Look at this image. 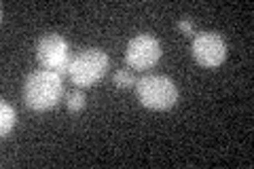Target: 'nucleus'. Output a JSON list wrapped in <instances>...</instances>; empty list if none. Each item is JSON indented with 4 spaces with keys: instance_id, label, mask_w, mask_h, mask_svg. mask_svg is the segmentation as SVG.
<instances>
[{
    "instance_id": "obj_1",
    "label": "nucleus",
    "mask_w": 254,
    "mask_h": 169,
    "mask_svg": "<svg viewBox=\"0 0 254 169\" xmlns=\"http://www.w3.org/2000/svg\"><path fill=\"white\" fill-rule=\"evenodd\" d=\"M21 95H23V104L30 110H34V112L51 110L64 95L62 74H58L53 70H45V68L30 72L26 83H23Z\"/></svg>"
},
{
    "instance_id": "obj_2",
    "label": "nucleus",
    "mask_w": 254,
    "mask_h": 169,
    "mask_svg": "<svg viewBox=\"0 0 254 169\" xmlns=\"http://www.w3.org/2000/svg\"><path fill=\"white\" fill-rule=\"evenodd\" d=\"M110 66V59L106 51L98 47H87L72 55L68 66V76L76 87H91L104 78L106 70Z\"/></svg>"
},
{
    "instance_id": "obj_3",
    "label": "nucleus",
    "mask_w": 254,
    "mask_h": 169,
    "mask_svg": "<svg viewBox=\"0 0 254 169\" xmlns=\"http://www.w3.org/2000/svg\"><path fill=\"white\" fill-rule=\"evenodd\" d=\"M136 95L142 106L150 110H168L178 102V85L170 76L146 74L136 83Z\"/></svg>"
},
{
    "instance_id": "obj_4",
    "label": "nucleus",
    "mask_w": 254,
    "mask_h": 169,
    "mask_svg": "<svg viewBox=\"0 0 254 169\" xmlns=\"http://www.w3.org/2000/svg\"><path fill=\"white\" fill-rule=\"evenodd\" d=\"M36 59L45 70H53L58 74H68V66L72 59L70 45L62 34H45L36 43Z\"/></svg>"
},
{
    "instance_id": "obj_5",
    "label": "nucleus",
    "mask_w": 254,
    "mask_h": 169,
    "mask_svg": "<svg viewBox=\"0 0 254 169\" xmlns=\"http://www.w3.org/2000/svg\"><path fill=\"white\" fill-rule=\"evenodd\" d=\"M190 53L201 68H218L227 59V43L218 32H197L190 43Z\"/></svg>"
},
{
    "instance_id": "obj_6",
    "label": "nucleus",
    "mask_w": 254,
    "mask_h": 169,
    "mask_svg": "<svg viewBox=\"0 0 254 169\" xmlns=\"http://www.w3.org/2000/svg\"><path fill=\"white\" fill-rule=\"evenodd\" d=\"M161 43L153 34H138L127 43L125 61L133 70H148L161 59Z\"/></svg>"
},
{
    "instance_id": "obj_7",
    "label": "nucleus",
    "mask_w": 254,
    "mask_h": 169,
    "mask_svg": "<svg viewBox=\"0 0 254 169\" xmlns=\"http://www.w3.org/2000/svg\"><path fill=\"white\" fill-rule=\"evenodd\" d=\"M15 123H17V114H15V108L9 102H0V135L2 138H9Z\"/></svg>"
},
{
    "instance_id": "obj_8",
    "label": "nucleus",
    "mask_w": 254,
    "mask_h": 169,
    "mask_svg": "<svg viewBox=\"0 0 254 169\" xmlns=\"http://www.w3.org/2000/svg\"><path fill=\"white\" fill-rule=\"evenodd\" d=\"M85 104H87V98H85L83 91L72 89V91L66 93V108L70 112H81L85 108Z\"/></svg>"
},
{
    "instance_id": "obj_9",
    "label": "nucleus",
    "mask_w": 254,
    "mask_h": 169,
    "mask_svg": "<svg viewBox=\"0 0 254 169\" xmlns=\"http://www.w3.org/2000/svg\"><path fill=\"white\" fill-rule=\"evenodd\" d=\"M113 85L117 87V89H127V87L136 85V80H133L131 72H127L125 68H119L113 72Z\"/></svg>"
},
{
    "instance_id": "obj_10",
    "label": "nucleus",
    "mask_w": 254,
    "mask_h": 169,
    "mask_svg": "<svg viewBox=\"0 0 254 169\" xmlns=\"http://www.w3.org/2000/svg\"><path fill=\"white\" fill-rule=\"evenodd\" d=\"M178 30H182L187 36L193 38L195 36V26H193V21H189V19H180L178 21Z\"/></svg>"
}]
</instances>
